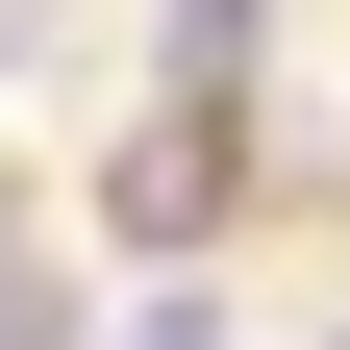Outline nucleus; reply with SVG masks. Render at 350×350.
<instances>
[{
    "instance_id": "7ed1b4c3",
    "label": "nucleus",
    "mask_w": 350,
    "mask_h": 350,
    "mask_svg": "<svg viewBox=\"0 0 350 350\" xmlns=\"http://www.w3.org/2000/svg\"><path fill=\"white\" fill-rule=\"evenodd\" d=\"M0 350H75V300H51V275H25V250H0Z\"/></svg>"
},
{
    "instance_id": "f257e3e1",
    "label": "nucleus",
    "mask_w": 350,
    "mask_h": 350,
    "mask_svg": "<svg viewBox=\"0 0 350 350\" xmlns=\"http://www.w3.org/2000/svg\"><path fill=\"white\" fill-rule=\"evenodd\" d=\"M226 175H250V125L200 100V125H125V175H100V200H125V250H200V226H226Z\"/></svg>"
},
{
    "instance_id": "f03ea898",
    "label": "nucleus",
    "mask_w": 350,
    "mask_h": 350,
    "mask_svg": "<svg viewBox=\"0 0 350 350\" xmlns=\"http://www.w3.org/2000/svg\"><path fill=\"white\" fill-rule=\"evenodd\" d=\"M100 350H226V325H200V275H150V300H125Z\"/></svg>"
}]
</instances>
